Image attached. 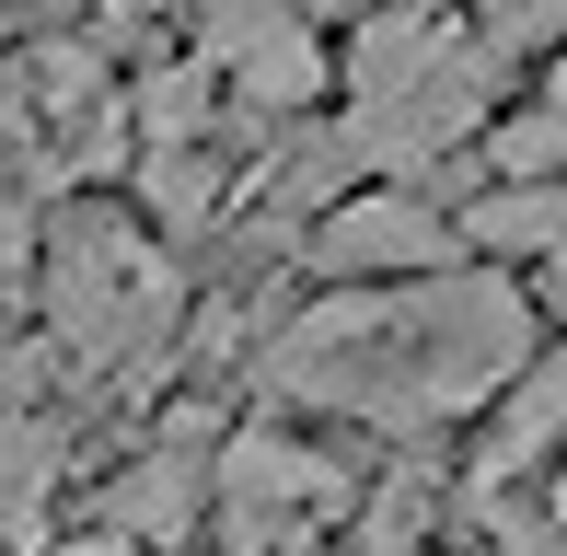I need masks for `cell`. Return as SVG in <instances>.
<instances>
[{"instance_id": "1", "label": "cell", "mask_w": 567, "mask_h": 556, "mask_svg": "<svg viewBox=\"0 0 567 556\" xmlns=\"http://www.w3.org/2000/svg\"><path fill=\"white\" fill-rule=\"evenodd\" d=\"M533 360V301L509 278H405V290H324L267 337V383L290 406L359 429H452L498 406Z\"/></svg>"}, {"instance_id": "2", "label": "cell", "mask_w": 567, "mask_h": 556, "mask_svg": "<svg viewBox=\"0 0 567 556\" xmlns=\"http://www.w3.org/2000/svg\"><path fill=\"white\" fill-rule=\"evenodd\" d=\"M498 116V47L486 23H452L429 0H382L348 47V128L337 151L371 174H441Z\"/></svg>"}, {"instance_id": "3", "label": "cell", "mask_w": 567, "mask_h": 556, "mask_svg": "<svg viewBox=\"0 0 567 556\" xmlns=\"http://www.w3.org/2000/svg\"><path fill=\"white\" fill-rule=\"evenodd\" d=\"M35 290H47V325H59V348L82 371H116V383H151V371L174 360V267L151 256L140 233H116V220H59L35 256Z\"/></svg>"}, {"instance_id": "4", "label": "cell", "mask_w": 567, "mask_h": 556, "mask_svg": "<svg viewBox=\"0 0 567 556\" xmlns=\"http://www.w3.org/2000/svg\"><path fill=\"white\" fill-rule=\"evenodd\" d=\"M348 487H359L348 464H324L313 441H290V429H267V418L231 429L220 464H209V511H220L231 556H278V545H301V522H324Z\"/></svg>"}, {"instance_id": "5", "label": "cell", "mask_w": 567, "mask_h": 556, "mask_svg": "<svg viewBox=\"0 0 567 556\" xmlns=\"http://www.w3.org/2000/svg\"><path fill=\"white\" fill-rule=\"evenodd\" d=\"M197 59H209L267 128L324 93V35H313L301 0H209V12H197Z\"/></svg>"}, {"instance_id": "6", "label": "cell", "mask_w": 567, "mask_h": 556, "mask_svg": "<svg viewBox=\"0 0 567 556\" xmlns=\"http://www.w3.org/2000/svg\"><path fill=\"white\" fill-rule=\"evenodd\" d=\"M313 278H441L463 256V220H441L417 186H359L301 233Z\"/></svg>"}, {"instance_id": "7", "label": "cell", "mask_w": 567, "mask_h": 556, "mask_svg": "<svg viewBox=\"0 0 567 556\" xmlns=\"http://www.w3.org/2000/svg\"><path fill=\"white\" fill-rule=\"evenodd\" d=\"M197 441H209V418L174 406V418H163V452H140V464L93 498V522L127 534V545H186L197 522H209V464H197Z\"/></svg>"}, {"instance_id": "8", "label": "cell", "mask_w": 567, "mask_h": 556, "mask_svg": "<svg viewBox=\"0 0 567 556\" xmlns=\"http://www.w3.org/2000/svg\"><path fill=\"white\" fill-rule=\"evenodd\" d=\"M70 475V429L23 394V406H0V545H35L47 534V498H59Z\"/></svg>"}, {"instance_id": "9", "label": "cell", "mask_w": 567, "mask_h": 556, "mask_svg": "<svg viewBox=\"0 0 567 556\" xmlns=\"http://www.w3.org/2000/svg\"><path fill=\"white\" fill-rule=\"evenodd\" d=\"M556 244H567V174H498L463 209V256H533L545 267Z\"/></svg>"}, {"instance_id": "10", "label": "cell", "mask_w": 567, "mask_h": 556, "mask_svg": "<svg viewBox=\"0 0 567 556\" xmlns=\"http://www.w3.org/2000/svg\"><path fill=\"white\" fill-rule=\"evenodd\" d=\"M556 441H567V337L545 348V360H522V383H509V418H498V452H486V487L533 475Z\"/></svg>"}, {"instance_id": "11", "label": "cell", "mask_w": 567, "mask_h": 556, "mask_svg": "<svg viewBox=\"0 0 567 556\" xmlns=\"http://www.w3.org/2000/svg\"><path fill=\"white\" fill-rule=\"evenodd\" d=\"M140 197H151L163 233H209V220H220V163H209V140H140Z\"/></svg>"}, {"instance_id": "12", "label": "cell", "mask_w": 567, "mask_h": 556, "mask_svg": "<svg viewBox=\"0 0 567 556\" xmlns=\"http://www.w3.org/2000/svg\"><path fill=\"white\" fill-rule=\"evenodd\" d=\"M429 511H441V487H429L417 464H394V475H382L371 498H359V534H348V556H417Z\"/></svg>"}, {"instance_id": "13", "label": "cell", "mask_w": 567, "mask_h": 556, "mask_svg": "<svg viewBox=\"0 0 567 556\" xmlns=\"http://www.w3.org/2000/svg\"><path fill=\"white\" fill-rule=\"evenodd\" d=\"M35 105L59 116V128H93V116L116 105L105 93V47H35Z\"/></svg>"}, {"instance_id": "14", "label": "cell", "mask_w": 567, "mask_h": 556, "mask_svg": "<svg viewBox=\"0 0 567 556\" xmlns=\"http://www.w3.org/2000/svg\"><path fill=\"white\" fill-rule=\"evenodd\" d=\"M140 140H209V59H174L140 82Z\"/></svg>"}, {"instance_id": "15", "label": "cell", "mask_w": 567, "mask_h": 556, "mask_svg": "<svg viewBox=\"0 0 567 556\" xmlns=\"http://www.w3.org/2000/svg\"><path fill=\"white\" fill-rule=\"evenodd\" d=\"M498 174H567V116L556 105L509 116V128H498Z\"/></svg>"}, {"instance_id": "16", "label": "cell", "mask_w": 567, "mask_h": 556, "mask_svg": "<svg viewBox=\"0 0 567 556\" xmlns=\"http://www.w3.org/2000/svg\"><path fill=\"white\" fill-rule=\"evenodd\" d=\"M486 47L522 59V47H567V0H486Z\"/></svg>"}, {"instance_id": "17", "label": "cell", "mask_w": 567, "mask_h": 556, "mask_svg": "<svg viewBox=\"0 0 567 556\" xmlns=\"http://www.w3.org/2000/svg\"><path fill=\"white\" fill-rule=\"evenodd\" d=\"M35 209H23V197H0V278H35Z\"/></svg>"}, {"instance_id": "18", "label": "cell", "mask_w": 567, "mask_h": 556, "mask_svg": "<svg viewBox=\"0 0 567 556\" xmlns=\"http://www.w3.org/2000/svg\"><path fill=\"white\" fill-rule=\"evenodd\" d=\"M47 383V360H35V348H23L12 337V325H0V406H23V394H35Z\"/></svg>"}, {"instance_id": "19", "label": "cell", "mask_w": 567, "mask_h": 556, "mask_svg": "<svg viewBox=\"0 0 567 556\" xmlns=\"http://www.w3.org/2000/svg\"><path fill=\"white\" fill-rule=\"evenodd\" d=\"M545 522H556V534H567V464H556V487H545Z\"/></svg>"}, {"instance_id": "20", "label": "cell", "mask_w": 567, "mask_h": 556, "mask_svg": "<svg viewBox=\"0 0 567 556\" xmlns=\"http://www.w3.org/2000/svg\"><path fill=\"white\" fill-rule=\"evenodd\" d=\"M545 105H556V116H567V59H556V70H545Z\"/></svg>"}, {"instance_id": "21", "label": "cell", "mask_w": 567, "mask_h": 556, "mask_svg": "<svg viewBox=\"0 0 567 556\" xmlns=\"http://www.w3.org/2000/svg\"><path fill=\"white\" fill-rule=\"evenodd\" d=\"M278 556H324V545H278Z\"/></svg>"}, {"instance_id": "22", "label": "cell", "mask_w": 567, "mask_h": 556, "mask_svg": "<svg viewBox=\"0 0 567 556\" xmlns=\"http://www.w3.org/2000/svg\"><path fill=\"white\" fill-rule=\"evenodd\" d=\"M301 12H313V0H301Z\"/></svg>"}]
</instances>
